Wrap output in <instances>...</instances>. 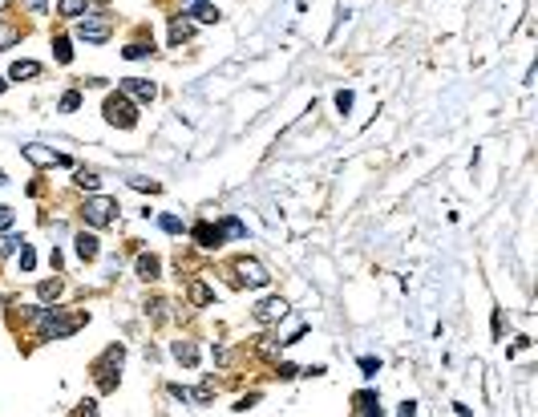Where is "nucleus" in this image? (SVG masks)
<instances>
[{"label":"nucleus","instance_id":"473e14b6","mask_svg":"<svg viewBox=\"0 0 538 417\" xmlns=\"http://www.w3.org/2000/svg\"><path fill=\"white\" fill-rule=\"evenodd\" d=\"M361 369H364V377H376V373H381V361H373V356H361Z\"/></svg>","mask_w":538,"mask_h":417},{"label":"nucleus","instance_id":"f8f14e48","mask_svg":"<svg viewBox=\"0 0 538 417\" xmlns=\"http://www.w3.org/2000/svg\"><path fill=\"white\" fill-rule=\"evenodd\" d=\"M73 252H77V259H86V264H89V259H98V252H101V247H98V235L77 231V235H73Z\"/></svg>","mask_w":538,"mask_h":417},{"label":"nucleus","instance_id":"ddd939ff","mask_svg":"<svg viewBox=\"0 0 538 417\" xmlns=\"http://www.w3.org/2000/svg\"><path fill=\"white\" fill-rule=\"evenodd\" d=\"M219 16L223 13H219L214 4H202V0L199 4H190V25H219Z\"/></svg>","mask_w":538,"mask_h":417},{"label":"nucleus","instance_id":"a19ab883","mask_svg":"<svg viewBox=\"0 0 538 417\" xmlns=\"http://www.w3.org/2000/svg\"><path fill=\"white\" fill-rule=\"evenodd\" d=\"M4 89H9V81H4V77H0V93H4Z\"/></svg>","mask_w":538,"mask_h":417},{"label":"nucleus","instance_id":"cd10ccee","mask_svg":"<svg viewBox=\"0 0 538 417\" xmlns=\"http://www.w3.org/2000/svg\"><path fill=\"white\" fill-rule=\"evenodd\" d=\"M77 105H81V89H69V93L61 98V114H73Z\"/></svg>","mask_w":538,"mask_h":417},{"label":"nucleus","instance_id":"f257e3e1","mask_svg":"<svg viewBox=\"0 0 538 417\" xmlns=\"http://www.w3.org/2000/svg\"><path fill=\"white\" fill-rule=\"evenodd\" d=\"M29 320H33L41 341H65V336H73L81 329V316H65L61 308H33Z\"/></svg>","mask_w":538,"mask_h":417},{"label":"nucleus","instance_id":"a878e982","mask_svg":"<svg viewBox=\"0 0 538 417\" xmlns=\"http://www.w3.org/2000/svg\"><path fill=\"white\" fill-rule=\"evenodd\" d=\"M21 243H25V240H16V235L4 231V235H0V259H4V255H13V252H21Z\"/></svg>","mask_w":538,"mask_h":417},{"label":"nucleus","instance_id":"412c9836","mask_svg":"<svg viewBox=\"0 0 538 417\" xmlns=\"http://www.w3.org/2000/svg\"><path fill=\"white\" fill-rule=\"evenodd\" d=\"M77 187L81 190H89V195H93V190L101 187V178H98V170H86V166H81V170H77V178H73Z\"/></svg>","mask_w":538,"mask_h":417},{"label":"nucleus","instance_id":"ea45409f","mask_svg":"<svg viewBox=\"0 0 538 417\" xmlns=\"http://www.w3.org/2000/svg\"><path fill=\"white\" fill-rule=\"evenodd\" d=\"M170 397H178V401H190V389H182V385H170Z\"/></svg>","mask_w":538,"mask_h":417},{"label":"nucleus","instance_id":"5701e85b","mask_svg":"<svg viewBox=\"0 0 538 417\" xmlns=\"http://www.w3.org/2000/svg\"><path fill=\"white\" fill-rule=\"evenodd\" d=\"M13 41H21V29H16V25H9V21H0V53L9 49Z\"/></svg>","mask_w":538,"mask_h":417},{"label":"nucleus","instance_id":"393cba45","mask_svg":"<svg viewBox=\"0 0 538 417\" xmlns=\"http://www.w3.org/2000/svg\"><path fill=\"white\" fill-rule=\"evenodd\" d=\"M61 288H65L61 279H45V284L37 288V296H41V300H57V296H61Z\"/></svg>","mask_w":538,"mask_h":417},{"label":"nucleus","instance_id":"4468645a","mask_svg":"<svg viewBox=\"0 0 538 417\" xmlns=\"http://www.w3.org/2000/svg\"><path fill=\"white\" fill-rule=\"evenodd\" d=\"M86 13H89L86 0H57V16H61V21H81Z\"/></svg>","mask_w":538,"mask_h":417},{"label":"nucleus","instance_id":"c756f323","mask_svg":"<svg viewBox=\"0 0 538 417\" xmlns=\"http://www.w3.org/2000/svg\"><path fill=\"white\" fill-rule=\"evenodd\" d=\"M158 227L170 231V235H178V231H182V219H178V215H162V219H158Z\"/></svg>","mask_w":538,"mask_h":417},{"label":"nucleus","instance_id":"0eeeda50","mask_svg":"<svg viewBox=\"0 0 538 417\" xmlns=\"http://www.w3.org/2000/svg\"><path fill=\"white\" fill-rule=\"evenodd\" d=\"M288 316V300L284 296H267V300L255 304V320L259 324H271V320H284Z\"/></svg>","mask_w":538,"mask_h":417},{"label":"nucleus","instance_id":"9b49d317","mask_svg":"<svg viewBox=\"0 0 538 417\" xmlns=\"http://www.w3.org/2000/svg\"><path fill=\"white\" fill-rule=\"evenodd\" d=\"M134 272H138V279H146V284H150V279L162 276V259H158V255H150V252H142L138 259H134Z\"/></svg>","mask_w":538,"mask_h":417},{"label":"nucleus","instance_id":"6ab92c4d","mask_svg":"<svg viewBox=\"0 0 538 417\" xmlns=\"http://www.w3.org/2000/svg\"><path fill=\"white\" fill-rule=\"evenodd\" d=\"M211 300H214V292L207 288L202 279H195V284H190V304H199V308H207Z\"/></svg>","mask_w":538,"mask_h":417},{"label":"nucleus","instance_id":"72a5a7b5","mask_svg":"<svg viewBox=\"0 0 538 417\" xmlns=\"http://www.w3.org/2000/svg\"><path fill=\"white\" fill-rule=\"evenodd\" d=\"M13 207H0V235H4V231H9V227H13Z\"/></svg>","mask_w":538,"mask_h":417},{"label":"nucleus","instance_id":"f3484780","mask_svg":"<svg viewBox=\"0 0 538 417\" xmlns=\"http://www.w3.org/2000/svg\"><path fill=\"white\" fill-rule=\"evenodd\" d=\"M195 37V25L190 21H170V45H182V41Z\"/></svg>","mask_w":538,"mask_h":417},{"label":"nucleus","instance_id":"37998d69","mask_svg":"<svg viewBox=\"0 0 538 417\" xmlns=\"http://www.w3.org/2000/svg\"><path fill=\"white\" fill-rule=\"evenodd\" d=\"M4 4H9V0H0V9H4Z\"/></svg>","mask_w":538,"mask_h":417},{"label":"nucleus","instance_id":"f704fd0d","mask_svg":"<svg viewBox=\"0 0 538 417\" xmlns=\"http://www.w3.org/2000/svg\"><path fill=\"white\" fill-rule=\"evenodd\" d=\"M73 417H98V401H81Z\"/></svg>","mask_w":538,"mask_h":417},{"label":"nucleus","instance_id":"7ed1b4c3","mask_svg":"<svg viewBox=\"0 0 538 417\" xmlns=\"http://www.w3.org/2000/svg\"><path fill=\"white\" fill-rule=\"evenodd\" d=\"M122 361H125V349L122 344H110L105 349V356L101 361H93V377H98V389L101 393H110V389H118V369H122Z\"/></svg>","mask_w":538,"mask_h":417},{"label":"nucleus","instance_id":"423d86ee","mask_svg":"<svg viewBox=\"0 0 538 417\" xmlns=\"http://www.w3.org/2000/svg\"><path fill=\"white\" fill-rule=\"evenodd\" d=\"M235 276L243 288H267L271 284V276H267V267L259 259H235Z\"/></svg>","mask_w":538,"mask_h":417},{"label":"nucleus","instance_id":"2f4dec72","mask_svg":"<svg viewBox=\"0 0 538 417\" xmlns=\"http://www.w3.org/2000/svg\"><path fill=\"white\" fill-rule=\"evenodd\" d=\"M130 187H134V190H150V195H158V190H162L158 182H150V178H130Z\"/></svg>","mask_w":538,"mask_h":417},{"label":"nucleus","instance_id":"6e6552de","mask_svg":"<svg viewBox=\"0 0 538 417\" xmlns=\"http://www.w3.org/2000/svg\"><path fill=\"white\" fill-rule=\"evenodd\" d=\"M21 154H25L33 166H69V158L57 150H45V146H37V142H29V146H21Z\"/></svg>","mask_w":538,"mask_h":417},{"label":"nucleus","instance_id":"b1692460","mask_svg":"<svg viewBox=\"0 0 538 417\" xmlns=\"http://www.w3.org/2000/svg\"><path fill=\"white\" fill-rule=\"evenodd\" d=\"M211 397H214V381H202L199 389H190V401L195 405H207Z\"/></svg>","mask_w":538,"mask_h":417},{"label":"nucleus","instance_id":"7c9ffc66","mask_svg":"<svg viewBox=\"0 0 538 417\" xmlns=\"http://www.w3.org/2000/svg\"><path fill=\"white\" fill-rule=\"evenodd\" d=\"M336 110H340V114H348V110H352V89H340V93H336Z\"/></svg>","mask_w":538,"mask_h":417},{"label":"nucleus","instance_id":"4be33fe9","mask_svg":"<svg viewBox=\"0 0 538 417\" xmlns=\"http://www.w3.org/2000/svg\"><path fill=\"white\" fill-rule=\"evenodd\" d=\"M219 231H223V240H227V235H231V240H243V235H247V227H243L239 219H231V215L219 223Z\"/></svg>","mask_w":538,"mask_h":417},{"label":"nucleus","instance_id":"c85d7f7f","mask_svg":"<svg viewBox=\"0 0 538 417\" xmlns=\"http://www.w3.org/2000/svg\"><path fill=\"white\" fill-rule=\"evenodd\" d=\"M33 267H37V252L29 243H21V272H33Z\"/></svg>","mask_w":538,"mask_h":417},{"label":"nucleus","instance_id":"bb28decb","mask_svg":"<svg viewBox=\"0 0 538 417\" xmlns=\"http://www.w3.org/2000/svg\"><path fill=\"white\" fill-rule=\"evenodd\" d=\"M53 49H57V61H61V65H69V61H73V49H69V37H57V41H53Z\"/></svg>","mask_w":538,"mask_h":417},{"label":"nucleus","instance_id":"20e7f679","mask_svg":"<svg viewBox=\"0 0 538 417\" xmlns=\"http://www.w3.org/2000/svg\"><path fill=\"white\" fill-rule=\"evenodd\" d=\"M81 219H86L89 227H110L113 219H118V202L105 199V195H89L86 207H81Z\"/></svg>","mask_w":538,"mask_h":417},{"label":"nucleus","instance_id":"dca6fc26","mask_svg":"<svg viewBox=\"0 0 538 417\" xmlns=\"http://www.w3.org/2000/svg\"><path fill=\"white\" fill-rule=\"evenodd\" d=\"M150 53H154V45H146V41H130V45L122 49V57L125 61H146Z\"/></svg>","mask_w":538,"mask_h":417},{"label":"nucleus","instance_id":"e433bc0d","mask_svg":"<svg viewBox=\"0 0 538 417\" xmlns=\"http://www.w3.org/2000/svg\"><path fill=\"white\" fill-rule=\"evenodd\" d=\"M296 373H300V369H296V365H288V361H284V365L276 369V377H279V381H291Z\"/></svg>","mask_w":538,"mask_h":417},{"label":"nucleus","instance_id":"a211bd4d","mask_svg":"<svg viewBox=\"0 0 538 417\" xmlns=\"http://www.w3.org/2000/svg\"><path fill=\"white\" fill-rule=\"evenodd\" d=\"M37 73H41L37 61H13V69H9V77H13V81H25V77H37Z\"/></svg>","mask_w":538,"mask_h":417},{"label":"nucleus","instance_id":"9d476101","mask_svg":"<svg viewBox=\"0 0 538 417\" xmlns=\"http://www.w3.org/2000/svg\"><path fill=\"white\" fill-rule=\"evenodd\" d=\"M190 235H195V243L207 247V252H211V247H223V231H219V223H207V219H202V223H195Z\"/></svg>","mask_w":538,"mask_h":417},{"label":"nucleus","instance_id":"f03ea898","mask_svg":"<svg viewBox=\"0 0 538 417\" xmlns=\"http://www.w3.org/2000/svg\"><path fill=\"white\" fill-rule=\"evenodd\" d=\"M101 114H105V122H110V126H118V130H134V122H138V105L125 98L122 89H118V93H110V98H105Z\"/></svg>","mask_w":538,"mask_h":417},{"label":"nucleus","instance_id":"c9c22d12","mask_svg":"<svg viewBox=\"0 0 538 417\" xmlns=\"http://www.w3.org/2000/svg\"><path fill=\"white\" fill-rule=\"evenodd\" d=\"M255 401H259V393H247V397H239V401H235V409H239V413H247Z\"/></svg>","mask_w":538,"mask_h":417},{"label":"nucleus","instance_id":"39448f33","mask_svg":"<svg viewBox=\"0 0 538 417\" xmlns=\"http://www.w3.org/2000/svg\"><path fill=\"white\" fill-rule=\"evenodd\" d=\"M110 33H113V16L110 13H86L81 21H77V37L81 41H110Z\"/></svg>","mask_w":538,"mask_h":417},{"label":"nucleus","instance_id":"1a4fd4ad","mask_svg":"<svg viewBox=\"0 0 538 417\" xmlns=\"http://www.w3.org/2000/svg\"><path fill=\"white\" fill-rule=\"evenodd\" d=\"M122 93L130 101H154L158 98V86L154 81H146V77H125L122 81Z\"/></svg>","mask_w":538,"mask_h":417},{"label":"nucleus","instance_id":"aec40b11","mask_svg":"<svg viewBox=\"0 0 538 417\" xmlns=\"http://www.w3.org/2000/svg\"><path fill=\"white\" fill-rule=\"evenodd\" d=\"M170 353H175L182 365H195V361H199V349H195L190 341H175V349H170Z\"/></svg>","mask_w":538,"mask_h":417},{"label":"nucleus","instance_id":"4c0bfd02","mask_svg":"<svg viewBox=\"0 0 538 417\" xmlns=\"http://www.w3.org/2000/svg\"><path fill=\"white\" fill-rule=\"evenodd\" d=\"M21 4H25L29 13H45V4H49V0H21Z\"/></svg>","mask_w":538,"mask_h":417},{"label":"nucleus","instance_id":"2eb2a0df","mask_svg":"<svg viewBox=\"0 0 538 417\" xmlns=\"http://www.w3.org/2000/svg\"><path fill=\"white\" fill-rule=\"evenodd\" d=\"M352 401H356V417H381V401H376V393H356Z\"/></svg>","mask_w":538,"mask_h":417},{"label":"nucleus","instance_id":"58836bf2","mask_svg":"<svg viewBox=\"0 0 538 417\" xmlns=\"http://www.w3.org/2000/svg\"><path fill=\"white\" fill-rule=\"evenodd\" d=\"M397 417H417V401H400V413Z\"/></svg>","mask_w":538,"mask_h":417},{"label":"nucleus","instance_id":"79ce46f5","mask_svg":"<svg viewBox=\"0 0 538 417\" xmlns=\"http://www.w3.org/2000/svg\"><path fill=\"white\" fill-rule=\"evenodd\" d=\"M0 187H4V170H0Z\"/></svg>","mask_w":538,"mask_h":417}]
</instances>
